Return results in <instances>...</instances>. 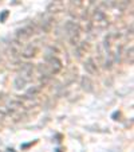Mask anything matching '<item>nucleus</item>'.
<instances>
[{"mask_svg":"<svg viewBox=\"0 0 134 152\" xmlns=\"http://www.w3.org/2000/svg\"><path fill=\"white\" fill-rule=\"evenodd\" d=\"M6 152H16V151H14V149H7Z\"/></svg>","mask_w":134,"mask_h":152,"instance_id":"19","label":"nucleus"},{"mask_svg":"<svg viewBox=\"0 0 134 152\" xmlns=\"http://www.w3.org/2000/svg\"><path fill=\"white\" fill-rule=\"evenodd\" d=\"M4 118H6V113H4L3 110H0V121H3Z\"/></svg>","mask_w":134,"mask_h":152,"instance_id":"18","label":"nucleus"},{"mask_svg":"<svg viewBox=\"0 0 134 152\" xmlns=\"http://www.w3.org/2000/svg\"><path fill=\"white\" fill-rule=\"evenodd\" d=\"M64 30H66V34L69 37L70 42L72 45H77V42L79 40V35H80V28L75 22H67L64 26Z\"/></svg>","mask_w":134,"mask_h":152,"instance_id":"2","label":"nucleus"},{"mask_svg":"<svg viewBox=\"0 0 134 152\" xmlns=\"http://www.w3.org/2000/svg\"><path fill=\"white\" fill-rule=\"evenodd\" d=\"M32 73H34V66L31 63H24L23 66L20 67V72H19V77H22L23 80H26L28 82L32 77Z\"/></svg>","mask_w":134,"mask_h":152,"instance_id":"5","label":"nucleus"},{"mask_svg":"<svg viewBox=\"0 0 134 152\" xmlns=\"http://www.w3.org/2000/svg\"><path fill=\"white\" fill-rule=\"evenodd\" d=\"M80 86H82V89L85 90V92H87V93H90V92H93V81L90 80L88 77H86V75H83L82 78H80Z\"/></svg>","mask_w":134,"mask_h":152,"instance_id":"8","label":"nucleus"},{"mask_svg":"<svg viewBox=\"0 0 134 152\" xmlns=\"http://www.w3.org/2000/svg\"><path fill=\"white\" fill-rule=\"evenodd\" d=\"M26 85H27V81L23 80L22 77H19V75H17V77L14 80V88H15L16 90L24 89V88H26Z\"/></svg>","mask_w":134,"mask_h":152,"instance_id":"10","label":"nucleus"},{"mask_svg":"<svg viewBox=\"0 0 134 152\" xmlns=\"http://www.w3.org/2000/svg\"><path fill=\"white\" fill-rule=\"evenodd\" d=\"M8 15H9V12L7 11V10L1 12V14H0V22H1V23H3V22H6V19H7V16H8Z\"/></svg>","mask_w":134,"mask_h":152,"instance_id":"16","label":"nucleus"},{"mask_svg":"<svg viewBox=\"0 0 134 152\" xmlns=\"http://www.w3.org/2000/svg\"><path fill=\"white\" fill-rule=\"evenodd\" d=\"M83 1H85V0H70V3H71L72 6H75V7H79V6H82V4H83Z\"/></svg>","mask_w":134,"mask_h":152,"instance_id":"17","label":"nucleus"},{"mask_svg":"<svg viewBox=\"0 0 134 152\" xmlns=\"http://www.w3.org/2000/svg\"><path fill=\"white\" fill-rule=\"evenodd\" d=\"M51 26H52V20L47 19V20H44V22L42 23V30L43 31H46V32H49L50 30H51Z\"/></svg>","mask_w":134,"mask_h":152,"instance_id":"12","label":"nucleus"},{"mask_svg":"<svg viewBox=\"0 0 134 152\" xmlns=\"http://www.w3.org/2000/svg\"><path fill=\"white\" fill-rule=\"evenodd\" d=\"M39 88H36V86H34V88H31V89L28 90V92H27V97H28V96H32V97H34L35 94H38V93H39Z\"/></svg>","mask_w":134,"mask_h":152,"instance_id":"14","label":"nucleus"},{"mask_svg":"<svg viewBox=\"0 0 134 152\" xmlns=\"http://www.w3.org/2000/svg\"><path fill=\"white\" fill-rule=\"evenodd\" d=\"M86 50H87V43H86V42H82L79 46H78V49H77V55H78V58H79L80 55H82V53H85Z\"/></svg>","mask_w":134,"mask_h":152,"instance_id":"13","label":"nucleus"},{"mask_svg":"<svg viewBox=\"0 0 134 152\" xmlns=\"http://www.w3.org/2000/svg\"><path fill=\"white\" fill-rule=\"evenodd\" d=\"M94 26H97L98 28H105V27H107V18H106L105 12L101 11V10H97L94 14Z\"/></svg>","mask_w":134,"mask_h":152,"instance_id":"4","label":"nucleus"},{"mask_svg":"<svg viewBox=\"0 0 134 152\" xmlns=\"http://www.w3.org/2000/svg\"><path fill=\"white\" fill-rule=\"evenodd\" d=\"M126 55H127V61H129V63H133V47H129V50H127V53H126Z\"/></svg>","mask_w":134,"mask_h":152,"instance_id":"15","label":"nucleus"},{"mask_svg":"<svg viewBox=\"0 0 134 152\" xmlns=\"http://www.w3.org/2000/svg\"><path fill=\"white\" fill-rule=\"evenodd\" d=\"M63 65L62 61L59 58H56L55 55L51 57H46V63L44 65H40L39 66V72L43 73V75H52V74H58V73L62 70Z\"/></svg>","mask_w":134,"mask_h":152,"instance_id":"1","label":"nucleus"},{"mask_svg":"<svg viewBox=\"0 0 134 152\" xmlns=\"http://www.w3.org/2000/svg\"><path fill=\"white\" fill-rule=\"evenodd\" d=\"M83 67H85V70H86L87 74H90V75L98 74V66H97V63H95V61L93 59V58L86 59L85 63H83Z\"/></svg>","mask_w":134,"mask_h":152,"instance_id":"6","label":"nucleus"},{"mask_svg":"<svg viewBox=\"0 0 134 152\" xmlns=\"http://www.w3.org/2000/svg\"><path fill=\"white\" fill-rule=\"evenodd\" d=\"M47 11L49 12H60L63 11V3L59 0H54L49 7H47Z\"/></svg>","mask_w":134,"mask_h":152,"instance_id":"9","label":"nucleus"},{"mask_svg":"<svg viewBox=\"0 0 134 152\" xmlns=\"http://www.w3.org/2000/svg\"><path fill=\"white\" fill-rule=\"evenodd\" d=\"M35 30L32 26H24L16 31V40L17 42H26L34 35Z\"/></svg>","mask_w":134,"mask_h":152,"instance_id":"3","label":"nucleus"},{"mask_svg":"<svg viewBox=\"0 0 134 152\" xmlns=\"http://www.w3.org/2000/svg\"><path fill=\"white\" fill-rule=\"evenodd\" d=\"M0 1H1V0H0Z\"/></svg>","mask_w":134,"mask_h":152,"instance_id":"20","label":"nucleus"},{"mask_svg":"<svg viewBox=\"0 0 134 152\" xmlns=\"http://www.w3.org/2000/svg\"><path fill=\"white\" fill-rule=\"evenodd\" d=\"M7 106H8L9 110H15V109H19V108H22L23 106V102L20 100H17V98H15V100H11L8 104H7Z\"/></svg>","mask_w":134,"mask_h":152,"instance_id":"11","label":"nucleus"},{"mask_svg":"<svg viewBox=\"0 0 134 152\" xmlns=\"http://www.w3.org/2000/svg\"><path fill=\"white\" fill-rule=\"evenodd\" d=\"M36 55V47L32 46V45H28L27 47H24L23 51H22V57L26 58V59H31Z\"/></svg>","mask_w":134,"mask_h":152,"instance_id":"7","label":"nucleus"}]
</instances>
